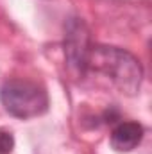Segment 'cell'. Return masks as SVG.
Here are the masks:
<instances>
[{"mask_svg": "<svg viewBox=\"0 0 152 154\" xmlns=\"http://www.w3.org/2000/svg\"><path fill=\"white\" fill-rule=\"evenodd\" d=\"M86 72L108 77L125 95H136L143 79V68L132 54L104 45H90L82 65V74Z\"/></svg>", "mask_w": 152, "mask_h": 154, "instance_id": "6da1fadb", "label": "cell"}, {"mask_svg": "<svg viewBox=\"0 0 152 154\" xmlns=\"http://www.w3.org/2000/svg\"><path fill=\"white\" fill-rule=\"evenodd\" d=\"M0 102L9 115L16 118H34L48 109L45 86L27 79H7L0 88Z\"/></svg>", "mask_w": 152, "mask_h": 154, "instance_id": "7a4b0ae2", "label": "cell"}, {"mask_svg": "<svg viewBox=\"0 0 152 154\" xmlns=\"http://www.w3.org/2000/svg\"><path fill=\"white\" fill-rule=\"evenodd\" d=\"M88 48H90V41L84 31V25L79 22H74L68 27V34H66V59L70 66H74L81 74H82V65H84Z\"/></svg>", "mask_w": 152, "mask_h": 154, "instance_id": "3957f363", "label": "cell"}, {"mask_svg": "<svg viewBox=\"0 0 152 154\" xmlns=\"http://www.w3.org/2000/svg\"><path fill=\"white\" fill-rule=\"evenodd\" d=\"M143 127L138 122H120L111 133V147L116 152H131L140 145Z\"/></svg>", "mask_w": 152, "mask_h": 154, "instance_id": "277c9868", "label": "cell"}, {"mask_svg": "<svg viewBox=\"0 0 152 154\" xmlns=\"http://www.w3.org/2000/svg\"><path fill=\"white\" fill-rule=\"evenodd\" d=\"M14 147V138L9 131L0 129V154H11Z\"/></svg>", "mask_w": 152, "mask_h": 154, "instance_id": "5b68a950", "label": "cell"}]
</instances>
